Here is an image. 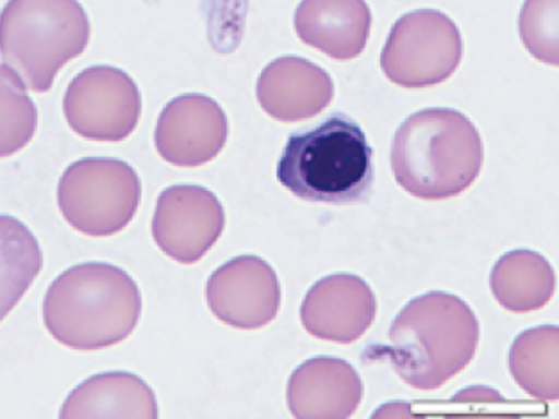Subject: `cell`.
<instances>
[{"instance_id":"1","label":"cell","mask_w":559,"mask_h":419,"mask_svg":"<svg viewBox=\"0 0 559 419\" xmlns=\"http://www.w3.org/2000/svg\"><path fill=\"white\" fill-rule=\"evenodd\" d=\"M381 350L413 390H440L476 356L479 322L468 303L449 292L413 298L393 320Z\"/></svg>"},{"instance_id":"14","label":"cell","mask_w":559,"mask_h":419,"mask_svg":"<svg viewBox=\"0 0 559 419\" xmlns=\"http://www.w3.org/2000/svg\"><path fill=\"white\" fill-rule=\"evenodd\" d=\"M361 398L364 382L358 371L336 357L309 359L289 379L288 407L295 418H350Z\"/></svg>"},{"instance_id":"13","label":"cell","mask_w":559,"mask_h":419,"mask_svg":"<svg viewBox=\"0 0 559 419\" xmlns=\"http://www.w3.org/2000/svg\"><path fill=\"white\" fill-rule=\"evenodd\" d=\"M258 100L280 122H302L328 108L334 97L333 79L324 69L297 56L275 59L258 79Z\"/></svg>"},{"instance_id":"18","label":"cell","mask_w":559,"mask_h":419,"mask_svg":"<svg viewBox=\"0 0 559 419\" xmlns=\"http://www.w3.org/2000/svg\"><path fill=\"white\" fill-rule=\"evenodd\" d=\"M510 371L533 398L559 400V331L555 325L530 328L510 350Z\"/></svg>"},{"instance_id":"2","label":"cell","mask_w":559,"mask_h":419,"mask_svg":"<svg viewBox=\"0 0 559 419\" xmlns=\"http://www.w3.org/2000/svg\"><path fill=\"white\" fill-rule=\"evenodd\" d=\"M483 161L481 134L456 109L415 112L393 137V176L403 190L420 201L462 195L481 173Z\"/></svg>"},{"instance_id":"16","label":"cell","mask_w":559,"mask_h":419,"mask_svg":"<svg viewBox=\"0 0 559 419\" xmlns=\"http://www.w3.org/2000/svg\"><path fill=\"white\" fill-rule=\"evenodd\" d=\"M61 418H157L156 396L129 373L94 376L64 402Z\"/></svg>"},{"instance_id":"19","label":"cell","mask_w":559,"mask_h":419,"mask_svg":"<svg viewBox=\"0 0 559 419\" xmlns=\"http://www.w3.org/2000/svg\"><path fill=\"white\" fill-rule=\"evenodd\" d=\"M41 266L35 235L13 216L0 215V322L16 308Z\"/></svg>"},{"instance_id":"8","label":"cell","mask_w":559,"mask_h":419,"mask_svg":"<svg viewBox=\"0 0 559 419\" xmlns=\"http://www.w3.org/2000/svg\"><path fill=\"white\" fill-rule=\"evenodd\" d=\"M64 117L79 136L94 142H122L142 115V97L133 79L114 67L83 70L64 93Z\"/></svg>"},{"instance_id":"11","label":"cell","mask_w":559,"mask_h":419,"mask_svg":"<svg viewBox=\"0 0 559 419\" xmlns=\"http://www.w3.org/2000/svg\"><path fill=\"white\" fill-rule=\"evenodd\" d=\"M226 112L206 95H181L167 104L157 120V152L170 165L193 168L206 165L226 145Z\"/></svg>"},{"instance_id":"9","label":"cell","mask_w":559,"mask_h":419,"mask_svg":"<svg viewBox=\"0 0 559 419\" xmlns=\"http://www.w3.org/2000/svg\"><path fill=\"white\" fill-rule=\"evenodd\" d=\"M226 225L221 202L201 185H173L157 199L153 236L177 263L192 264L212 250Z\"/></svg>"},{"instance_id":"12","label":"cell","mask_w":559,"mask_h":419,"mask_svg":"<svg viewBox=\"0 0 559 419\" xmlns=\"http://www.w3.org/2000/svg\"><path fill=\"white\" fill-rule=\"evenodd\" d=\"M376 311V297L364 278L336 274L309 289L300 308V320L313 337L353 345L372 327Z\"/></svg>"},{"instance_id":"3","label":"cell","mask_w":559,"mask_h":419,"mask_svg":"<svg viewBox=\"0 0 559 419\" xmlns=\"http://www.w3.org/2000/svg\"><path fill=\"white\" fill-rule=\"evenodd\" d=\"M140 314V289L111 264L86 263L67 270L45 295V327L56 342L74 350L114 347L133 334Z\"/></svg>"},{"instance_id":"10","label":"cell","mask_w":559,"mask_h":419,"mask_svg":"<svg viewBox=\"0 0 559 419\" xmlns=\"http://www.w3.org/2000/svg\"><path fill=\"white\" fill-rule=\"evenodd\" d=\"M206 298L221 322L240 331H255L274 322L280 312V278L263 259L241 255L210 277Z\"/></svg>"},{"instance_id":"15","label":"cell","mask_w":559,"mask_h":419,"mask_svg":"<svg viewBox=\"0 0 559 419\" xmlns=\"http://www.w3.org/2000/svg\"><path fill=\"white\" fill-rule=\"evenodd\" d=\"M370 27L372 13L365 0H302L295 11L299 38L336 61L358 58Z\"/></svg>"},{"instance_id":"4","label":"cell","mask_w":559,"mask_h":419,"mask_svg":"<svg viewBox=\"0 0 559 419\" xmlns=\"http://www.w3.org/2000/svg\"><path fill=\"white\" fill-rule=\"evenodd\" d=\"M277 181L313 204H359L372 193V146L353 118L334 112L319 128L288 137Z\"/></svg>"},{"instance_id":"5","label":"cell","mask_w":559,"mask_h":419,"mask_svg":"<svg viewBox=\"0 0 559 419\" xmlns=\"http://www.w3.org/2000/svg\"><path fill=\"white\" fill-rule=\"evenodd\" d=\"M88 39V16L78 0H10L0 13V59L31 92H49Z\"/></svg>"},{"instance_id":"21","label":"cell","mask_w":559,"mask_h":419,"mask_svg":"<svg viewBox=\"0 0 559 419\" xmlns=\"http://www.w3.org/2000/svg\"><path fill=\"white\" fill-rule=\"evenodd\" d=\"M525 49L542 63L559 64V0H525L521 13Z\"/></svg>"},{"instance_id":"6","label":"cell","mask_w":559,"mask_h":419,"mask_svg":"<svg viewBox=\"0 0 559 419\" xmlns=\"http://www.w3.org/2000/svg\"><path fill=\"white\" fill-rule=\"evenodd\" d=\"M142 201L136 171L118 159H81L64 171L59 210L75 230L106 238L126 229Z\"/></svg>"},{"instance_id":"20","label":"cell","mask_w":559,"mask_h":419,"mask_svg":"<svg viewBox=\"0 0 559 419\" xmlns=\"http://www.w3.org/2000/svg\"><path fill=\"white\" fill-rule=\"evenodd\" d=\"M38 111L24 83L0 67V159L22 151L35 136Z\"/></svg>"},{"instance_id":"17","label":"cell","mask_w":559,"mask_h":419,"mask_svg":"<svg viewBox=\"0 0 559 419\" xmlns=\"http://www.w3.org/2000/svg\"><path fill=\"white\" fill-rule=\"evenodd\" d=\"M490 288L506 311L516 314L538 311L555 295V270L544 255L515 250L497 261L491 270Z\"/></svg>"},{"instance_id":"7","label":"cell","mask_w":559,"mask_h":419,"mask_svg":"<svg viewBox=\"0 0 559 419\" xmlns=\"http://www.w3.org/2000/svg\"><path fill=\"white\" fill-rule=\"evenodd\" d=\"M463 39L445 13L418 10L399 19L390 31L381 69L393 84L407 89L445 83L462 63Z\"/></svg>"}]
</instances>
